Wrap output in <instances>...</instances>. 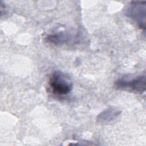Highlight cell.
I'll use <instances>...</instances> for the list:
<instances>
[{"label":"cell","instance_id":"obj_1","mask_svg":"<svg viewBox=\"0 0 146 146\" xmlns=\"http://www.w3.org/2000/svg\"><path fill=\"white\" fill-rule=\"evenodd\" d=\"M48 83L51 92L56 95H66L72 88L71 79L67 74L60 71H55L51 74Z\"/></svg>","mask_w":146,"mask_h":146},{"label":"cell","instance_id":"obj_2","mask_svg":"<svg viewBox=\"0 0 146 146\" xmlns=\"http://www.w3.org/2000/svg\"><path fill=\"white\" fill-rule=\"evenodd\" d=\"M116 89L131 92L136 94H143L146 89V78L145 75L138 76L132 79H119L115 83Z\"/></svg>","mask_w":146,"mask_h":146},{"label":"cell","instance_id":"obj_3","mask_svg":"<svg viewBox=\"0 0 146 146\" xmlns=\"http://www.w3.org/2000/svg\"><path fill=\"white\" fill-rule=\"evenodd\" d=\"M126 15L132 19L137 26L144 30L145 29V2H131L126 9Z\"/></svg>","mask_w":146,"mask_h":146},{"label":"cell","instance_id":"obj_4","mask_svg":"<svg viewBox=\"0 0 146 146\" xmlns=\"http://www.w3.org/2000/svg\"><path fill=\"white\" fill-rule=\"evenodd\" d=\"M120 112L113 108H109L102 112L98 116V121L102 123H110L113 121L119 115Z\"/></svg>","mask_w":146,"mask_h":146}]
</instances>
